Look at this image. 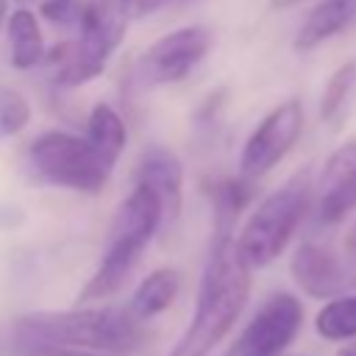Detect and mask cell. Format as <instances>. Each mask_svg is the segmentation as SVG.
Returning <instances> with one entry per match:
<instances>
[{
  "label": "cell",
  "mask_w": 356,
  "mask_h": 356,
  "mask_svg": "<svg viewBox=\"0 0 356 356\" xmlns=\"http://www.w3.org/2000/svg\"><path fill=\"white\" fill-rule=\"evenodd\" d=\"M11 339L33 350H100V353H125L145 339V323L136 320L128 309L111 306H81L67 312H33L22 314Z\"/></svg>",
  "instance_id": "1"
},
{
  "label": "cell",
  "mask_w": 356,
  "mask_h": 356,
  "mask_svg": "<svg viewBox=\"0 0 356 356\" xmlns=\"http://www.w3.org/2000/svg\"><path fill=\"white\" fill-rule=\"evenodd\" d=\"M248 295L250 267L236 253V236H214L192 320L167 356H209L234 328Z\"/></svg>",
  "instance_id": "2"
},
{
  "label": "cell",
  "mask_w": 356,
  "mask_h": 356,
  "mask_svg": "<svg viewBox=\"0 0 356 356\" xmlns=\"http://www.w3.org/2000/svg\"><path fill=\"white\" fill-rule=\"evenodd\" d=\"M161 228H164V214L159 197L153 195L150 186L136 184L111 220L103 259L92 273V278L83 284V289L78 292V303L103 300L114 295L125 284L128 273L136 267L142 250Z\"/></svg>",
  "instance_id": "3"
},
{
  "label": "cell",
  "mask_w": 356,
  "mask_h": 356,
  "mask_svg": "<svg viewBox=\"0 0 356 356\" xmlns=\"http://www.w3.org/2000/svg\"><path fill=\"white\" fill-rule=\"evenodd\" d=\"M312 170H298L256 206L236 234V253L250 270L267 267L284 253L312 206Z\"/></svg>",
  "instance_id": "4"
},
{
  "label": "cell",
  "mask_w": 356,
  "mask_h": 356,
  "mask_svg": "<svg viewBox=\"0 0 356 356\" xmlns=\"http://www.w3.org/2000/svg\"><path fill=\"white\" fill-rule=\"evenodd\" d=\"M25 164L36 181L75 192H100L114 170V164L106 161L86 136L67 131H47L36 136L28 145Z\"/></svg>",
  "instance_id": "5"
},
{
  "label": "cell",
  "mask_w": 356,
  "mask_h": 356,
  "mask_svg": "<svg viewBox=\"0 0 356 356\" xmlns=\"http://www.w3.org/2000/svg\"><path fill=\"white\" fill-rule=\"evenodd\" d=\"M125 22H128V17L122 14L120 3L89 0L86 6H81L78 36L58 58L61 61V67H58L61 86L72 89V86H83V83L95 81L106 70L114 50L120 47V42L125 36Z\"/></svg>",
  "instance_id": "6"
},
{
  "label": "cell",
  "mask_w": 356,
  "mask_h": 356,
  "mask_svg": "<svg viewBox=\"0 0 356 356\" xmlns=\"http://www.w3.org/2000/svg\"><path fill=\"white\" fill-rule=\"evenodd\" d=\"M303 325V303L289 292L270 295L225 356H281Z\"/></svg>",
  "instance_id": "7"
},
{
  "label": "cell",
  "mask_w": 356,
  "mask_h": 356,
  "mask_svg": "<svg viewBox=\"0 0 356 356\" xmlns=\"http://www.w3.org/2000/svg\"><path fill=\"white\" fill-rule=\"evenodd\" d=\"M303 131V106L300 100L289 97L275 106L248 136L242 156H239V175L256 181L270 172L298 142Z\"/></svg>",
  "instance_id": "8"
},
{
  "label": "cell",
  "mask_w": 356,
  "mask_h": 356,
  "mask_svg": "<svg viewBox=\"0 0 356 356\" xmlns=\"http://www.w3.org/2000/svg\"><path fill=\"white\" fill-rule=\"evenodd\" d=\"M211 31L203 25H184L153 42L142 56V75L150 83H178L206 58Z\"/></svg>",
  "instance_id": "9"
},
{
  "label": "cell",
  "mask_w": 356,
  "mask_h": 356,
  "mask_svg": "<svg viewBox=\"0 0 356 356\" xmlns=\"http://www.w3.org/2000/svg\"><path fill=\"white\" fill-rule=\"evenodd\" d=\"M317 220L342 222L356 209V136L339 145L323 164L317 178Z\"/></svg>",
  "instance_id": "10"
},
{
  "label": "cell",
  "mask_w": 356,
  "mask_h": 356,
  "mask_svg": "<svg viewBox=\"0 0 356 356\" xmlns=\"http://www.w3.org/2000/svg\"><path fill=\"white\" fill-rule=\"evenodd\" d=\"M289 273L295 278V284L300 286V292H306L309 298H337L345 295V289L356 281L350 275V270L345 267V261L325 245L320 242H303L298 245L292 261H289Z\"/></svg>",
  "instance_id": "11"
},
{
  "label": "cell",
  "mask_w": 356,
  "mask_h": 356,
  "mask_svg": "<svg viewBox=\"0 0 356 356\" xmlns=\"http://www.w3.org/2000/svg\"><path fill=\"white\" fill-rule=\"evenodd\" d=\"M136 184L153 189L161 203L164 228H170L181 214V186H184V167L167 147H147L136 167Z\"/></svg>",
  "instance_id": "12"
},
{
  "label": "cell",
  "mask_w": 356,
  "mask_h": 356,
  "mask_svg": "<svg viewBox=\"0 0 356 356\" xmlns=\"http://www.w3.org/2000/svg\"><path fill=\"white\" fill-rule=\"evenodd\" d=\"M353 19H356V0H320L300 22L292 44L295 50L309 53L323 42L334 39L337 33H342L345 28H350Z\"/></svg>",
  "instance_id": "13"
},
{
  "label": "cell",
  "mask_w": 356,
  "mask_h": 356,
  "mask_svg": "<svg viewBox=\"0 0 356 356\" xmlns=\"http://www.w3.org/2000/svg\"><path fill=\"white\" fill-rule=\"evenodd\" d=\"M6 31H8V61L14 70H31L44 61V39L33 11L28 8L11 11Z\"/></svg>",
  "instance_id": "14"
},
{
  "label": "cell",
  "mask_w": 356,
  "mask_h": 356,
  "mask_svg": "<svg viewBox=\"0 0 356 356\" xmlns=\"http://www.w3.org/2000/svg\"><path fill=\"white\" fill-rule=\"evenodd\" d=\"M178 286H181V275H178L175 270H170V267H161V270L150 273V275L136 286V292H134V298H131V303H128V312H131L136 320L147 323V320H153L156 314H161L164 309H170V303H172L175 295H178Z\"/></svg>",
  "instance_id": "15"
},
{
  "label": "cell",
  "mask_w": 356,
  "mask_h": 356,
  "mask_svg": "<svg viewBox=\"0 0 356 356\" xmlns=\"http://www.w3.org/2000/svg\"><path fill=\"white\" fill-rule=\"evenodd\" d=\"M86 139L95 145V150L106 161L117 164V159L122 156L125 142H128V131H125V122L117 114V108H111L108 103H97L86 122Z\"/></svg>",
  "instance_id": "16"
},
{
  "label": "cell",
  "mask_w": 356,
  "mask_h": 356,
  "mask_svg": "<svg viewBox=\"0 0 356 356\" xmlns=\"http://www.w3.org/2000/svg\"><path fill=\"white\" fill-rule=\"evenodd\" d=\"M253 197V181L225 178L211 189V206H214V236H234V222L239 220V211Z\"/></svg>",
  "instance_id": "17"
},
{
  "label": "cell",
  "mask_w": 356,
  "mask_h": 356,
  "mask_svg": "<svg viewBox=\"0 0 356 356\" xmlns=\"http://www.w3.org/2000/svg\"><path fill=\"white\" fill-rule=\"evenodd\" d=\"M314 331L328 342L356 339V295H337L314 314Z\"/></svg>",
  "instance_id": "18"
},
{
  "label": "cell",
  "mask_w": 356,
  "mask_h": 356,
  "mask_svg": "<svg viewBox=\"0 0 356 356\" xmlns=\"http://www.w3.org/2000/svg\"><path fill=\"white\" fill-rule=\"evenodd\" d=\"M353 83H356V61H348L328 78V83L323 89V97H320V117L323 120H337V114L345 108V103L350 97Z\"/></svg>",
  "instance_id": "19"
},
{
  "label": "cell",
  "mask_w": 356,
  "mask_h": 356,
  "mask_svg": "<svg viewBox=\"0 0 356 356\" xmlns=\"http://www.w3.org/2000/svg\"><path fill=\"white\" fill-rule=\"evenodd\" d=\"M31 122V103L14 89H0V139L19 134Z\"/></svg>",
  "instance_id": "20"
},
{
  "label": "cell",
  "mask_w": 356,
  "mask_h": 356,
  "mask_svg": "<svg viewBox=\"0 0 356 356\" xmlns=\"http://www.w3.org/2000/svg\"><path fill=\"white\" fill-rule=\"evenodd\" d=\"M117 3H120L122 14L131 19V17H147L159 8H164L170 0H117Z\"/></svg>",
  "instance_id": "21"
},
{
  "label": "cell",
  "mask_w": 356,
  "mask_h": 356,
  "mask_svg": "<svg viewBox=\"0 0 356 356\" xmlns=\"http://www.w3.org/2000/svg\"><path fill=\"white\" fill-rule=\"evenodd\" d=\"M28 356H114V353H100V350H33Z\"/></svg>",
  "instance_id": "22"
},
{
  "label": "cell",
  "mask_w": 356,
  "mask_h": 356,
  "mask_svg": "<svg viewBox=\"0 0 356 356\" xmlns=\"http://www.w3.org/2000/svg\"><path fill=\"white\" fill-rule=\"evenodd\" d=\"M348 256L356 261V225H353L350 234H348Z\"/></svg>",
  "instance_id": "23"
},
{
  "label": "cell",
  "mask_w": 356,
  "mask_h": 356,
  "mask_svg": "<svg viewBox=\"0 0 356 356\" xmlns=\"http://www.w3.org/2000/svg\"><path fill=\"white\" fill-rule=\"evenodd\" d=\"M300 0H270V6L273 8H292V6H298Z\"/></svg>",
  "instance_id": "24"
},
{
  "label": "cell",
  "mask_w": 356,
  "mask_h": 356,
  "mask_svg": "<svg viewBox=\"0 0 356 356\" xmlns=\"http://www.w3.org/2000/svg\"><path fill=\"white\" fill-rule=\"evenodd\" d=\"M337 356H356V342H353V345L339 348V350H337Z\"/></svg>",
  "instance_id": "25"
},
{
  "label": "cell",
  "mask_w": 356,
  "mask_h": 356,
  "mask_svg": "<svg viewBox=\"0 0 356 356\" xmlns=\"http://www.w3.org/2000/svg\"><path fill=\"white\" fill-rule=\"evenodd\" d=\"M3 22H8V19H6V0H0V25H3Z\"/></svg>",
  "instance_id": "26"
}]
</instances>
